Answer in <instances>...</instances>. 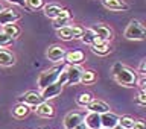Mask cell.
<instances>
[{
  "label": "cell",
  "instance_id": "6da1fadb",
  "mask_svg": "<svg viewBox=\"0 0 146 129\" xmlns=\"http://www.w3.org/2000/svg\"><path fill=\"white\" fill-rule=\"evenodd\" d=\"M113 77L119 85L123 87H135L137 82V73L132 68L117 62L113 65Z\"/></svg>",
  "mask_w": 146,
  "mask_h": 129
},
{
  "label": "cell",
  "instance_id": "7a4b0ae2",
  "mask_svg": "<svg viewBox=\"0 0 146 129\" xmlns=\"http://www.w3.org/2000/svg\"><path fill=\"white\" fill-rule=\"evenodd\" d=\"M64 68H66V65L61 64V65H55L52 68H47V70L41 71L40 76H38V87H40V90L49 87L50 84H53V82H56L59 75L64 71Z\"/></svg>",
  "mask_w": 146,
  "mask_h": 129
},
{
  "label": "cell",
  "instance_id": "3957f363",
  "mask_svg": "<svg viewBox=\"0 0 146 129\" xmlns=\"http://www.w3.org/2000/svg\"><path fill=\"white\" fill-rule=\"evenodd\" d=\"M125 38L128 40H134V41H141L146 38V29L139 20H131L129 24L126 26L125 32H123Z\"/></svg>",
  "mask_w": 146,
  "mask_h": 129
},
{
  "label": "cell",
  "instance_id": "277c9868",
  "mask_svg": "<svg viewBox=\"0 0 146 129\" xmlns=\"http://www.w3.org/2000/svg\"><path fill=\"white\" fill-rule=\"evenodd\" d=\"M21 18V14L17 11V9L12 8H6L0 11V24H11V23H15L17 20Z\"/></svg>",
  "mask_w": 146,
  "mask_h": 129
},
{
  "label": "cell",
  "instance_id": "5b68a950",
  "mask_svg": "<svg viewBox=\"0 0 146 129\" xmlns=\"http://www.w3.org/2000/svg\"><path fill=\"white\" fill-rule=\"evenodd\" d=\"M62 87L59 82H53V84H50L49 87H46V88L41 90V97H43L44 102H49L50 99H53V97H56V96L61 94V91H62Z\"/></svg>",
  "mask_w": 146,
  "mask_h": 129
},
{
  "label": "cell",
  "instance_id": "8992f818",
  "mask_svg": "<svg viewBox=\"0 0 146 129\" xmlns=\"http://www.w3.org/2000/svg\"><path fill=\"white\" fill-rule=\"evenodd\" d=\"M64 71H66V76H67V84L75 85V84H79L81 75L84 70L81 68V65H68Z\"/></svg>",
  "mask_w": 146,
  "mask_h": 129
},
{
  "label": "cell",
  "instance_id": "52a82bcc",
  "mask_svg": "<svg viewBox=\"0 0 146 129\" xmlns=\"http://www.w3.org/2000/svg\"><path fill=\"white\" fill-rule=\"evenodd\" d=\"M66 47L62 46H58V44H53L47 49V58L49 61H53V62H61L64 56H66Z\"/></svg>",
  "mask_w": 146,
  "mask_h": 129
},
{
  "label": "cell",
  "instance_id": "ba28073f",
  "mask_svg": "<svg viewBox=\"0 0 146 129\" xmlns=\"http://www.w3.org/2000/svg\"><path fill=\"white\" fill-rule=\"evenodd\" d=\"M82 120H84V116H82L81 112L72 111L64 117V128L66 129H73V128L79 126L82 123Z\"/></svg>",
  "mask_w": 146,
  "mask_h": 129
},
{
  "label": "cell",
  "instance_id": "9c48e42d",
  "mask_svg": "<svg viewBox=\"0 0 146 129\" xmlns=\"http://www.w3.org/2000/svg\"><path fill=\"white\" fill-rule=\"evenodd\" d=\"M87 109H88V112H96V114H105L110 111V105L105 103L104 100H99V99H93L91 102L87 105Z\"/></svg>",
  "mask_w": 146,
  "mask_h": 129
},
{
  "label": "cell",
  "instance_id": "30bf717a",
  "mask_svg": "<svg viewBox=\"0 0 146 129\" xmlns=\"http://www.w3.org/2000/svg\"><path fill=\"white\" fill-rule=\"evenodd\" d=\"M21 103H26V105H32V107H36V105L43 103L44 100L41 97V93H36V91H27L21 96Z\"/></svg>",
  "mask_w": 146,
  "mask_h": 129
},
{
  "label": "cell",
  "instance_id": "8fae6325",
  "mask_svg": "<svg viewBox=\"0 0 146 129\" xmlns=\"http://www.w3.org/2000/svg\"><path fill=\"white\" fill-rule=\"evenodd\" d=\"M91 30L96 34V36H98V40L100 41H108L113 38V32L110 27H107L105 24H94L93 27H91Z\"/></svg>",
  "mask_w": 146,
  "mask_h": 129
},
{
  "label": "cell",
  "instance_id": "7c38bea8",
  "mask_svg": "<svg viewBox=\"0 0 146 129\" xmlns=\"http://www.w3.org/2000/svg\"><path fill=\"white\" fill-rule=\"evenodd\" d=\"M64 59H66V62L68 65H81V64L85 61V55L82 53L81 50H72V52L66 53Z\"/></svg>",
  "mask_w": 146,
  "mask_h": 129
},
{
  "label": "cell",
  "instance_id": "4fadbf2b",
  "mask_svg": "<svg viewBox=\"0 0 146 129\" xmlns=\"http://www.w3.org/2000/svg\"><path fill=\"white\" fill-rule=\"evenodd\" d=\"M119 125V116H116L114 112L108 111L105 114H100V126L102 128H108L113 129L114 126Z\"/></svg>",
  "mask_w": 146,
  "mask_h": 129
},
{
  "label": "cell",
  "instance_id": "5bb4252c",
  "mask_svg": "<svg viewBox=\"0 0 146 129\" xmlns=\"http://www.w3.org/2000/svg\"><path fill=\"white\" fill-rule=\"evenodd\" d=\"M82 123L85 125L87 129H100V116L96 112H88L87 116H84Z\"/></svg>",
  "mask_w": 146,
  "mask_h": 129
},
{
  "label": "cell",
  "instance_id": "9a60e30c",
  "mask_svg": "<svg viewBox=\"0 0 146 129\" xmlns=\"http://www.w3.org/2000/svg\"><path fill=\"white\" fill-rule=\"evenodd\" d=\"M35 112L38 114L40 117H43V118H52L55 116V108L49 102H43V103L36 105Z\"/></svg>",
  "mask_w": 146,
  "mask_h": 129
},
{
  "label": "cell",
  "instance_id": "2e32d148",
  "mask_svg": "<svg viewBox=\"0 0 146 129\" xmlns=\"http://www.w3.org/2000/svg\"><path fill=\"white\" fill-rule=\"evenodd\" d=\"M102 5L110 11H128L129 6L123 0H102Z\"/></svg>",
  "mask_w": 146,
  "mask_h": 129
},
{
  "label": "cell",
  "instance_id": "e0dca14e",
  "mask_svg": "<svg viewBox=\"0 0 146 129\" xmlns=\"http://www.w3.org/2000/svg\"><path fill=\"white\" fill-rule=\"evenodd\" d=\"M91 52H93L94 55H100V56H104V55H108L110 52H111V46H110V43H107V41H96V43L91 44Z\"/></svg>",
  "mask_w": 146,
  "mask_h": 129
},
{
  "label": "cell",
  "instance_id": "ac0fdd59",
  "mask_svg": "<svg viewBox=\"0 0 146 129\" xmlns=\"http://www.w3.org/2000/svg\"><path fill=\"white\" fill-rule=\"evenodd\" d=\"M70 18H72L70 11H68V9H62L61 14H59V15L53 20V26H55V29L58 30V29H61V27H66Z\"/></svg>",
  "mask_w": 146,
  "mask_h": 129
},
{
  "label": "cell",
  "instance_id": "d6986e66",
  "mask_svg": "<svg viewBox=\"0 0 146 129\" xmlns=\"http://www.w3.org/2000/svg\"><path fill=\"white\" fill-rule=\"evenodd\" d=\"M15 64V56L6 49H0V65L2 67H12Z\"/></svg>",
  "mask_w": 146,
  "mask_h": 129
},
{
  "label": "cell",
  "instance_id": "ffe728a7",
  "mask_svg": "<svg viewBox=\"0 0 146 129\" xmlns=\"http://www.w3.org/2000/svg\"><path fill=\"white\" fill-rule=\"evenodd\" d=\"M2 34H5L6 36H9V38H12V40H15L20 36L21 29L17 24H14V23H11V24H3L2 26Z\"/></svg>",
  "mask_w": 146,
  "mask_h": 129
},
{
  "label": "cell",
  "instance_id": "44dd1931",
  "mask_svg": "<svg viewBox=\"0 0 146 129\" xmlns=\"http://www.w3.org/2000/svg\"><path fill=\"white\" fill-rule=\"evenodd\" d=\"M64 8H61L59 5H55V3H50V5H47V6H44V15L46 17H49V18H56L59 14H61V11H62Z\"/></svg>",
  "mask_w": 146,
  "mask_h": 129
},
{
  "label": "cell",
  "instance_id": "7402d4cb",
  "mask_svg": "<svg viewBox=\"0 0 146 129\" xmlns=\"http://www.w3.org/2000/svg\"><path fill=\"white\" fill-rule=\"evenodd\" d=\"M31 112V108H29V105H26V103H18L15 105V108L12 109V114H14V117H17V118H25L27 114Z\"/></svg>",
  "mask_w": 146,
  "mask_h": 129
},
{
  "label": "cell",
  "instance_id": "603a6c76",
  "mask_svg": "<svg viewBox=\"0 0 146 129\" xmlns=\"http://www.w3.org/2000/svg\"><path fill=\"white\" fill-rule=\"evenodd\" d=\"M81 41H82V43H85V44H90L91 46L93 43L98 41V36H96V34H94L93 30H91V27H87V29H84V34H82V36H81Z\"/></svg>",
  "mask_w": 146,
  "mask_h": 129
},
{
  "label": "cell",
  "instance_id": "cb8c5ba5",
  "mask_svg": "<svg viewBox=\"0 0 146 129\" xmlns=\"http://www.w3.org/2000/svg\"><path fill=\"white\" fill-rule=\"evenodd\" d=\"M56 34H58V38H61V40H64V41L75 40V38H73V27H72V26L61 27V29L56 30Z\"/></svg>",
  "mask_w": 146,
  "mask_h": 129
},
{
  "label": "cell",
  "instance_id": "d4e9b609",
  "mask_svg": "<svg viewBox=\"0 0 146 129\" xmlns=\"http://www.w3.org/2000/svg\"><path fill=\"white\" fill-rule=\"evenodd\" d=\"M91 100H93V96L90 93H81L76 97V105L78 107H82V108H87V105H88Z\"/></svg>",
  "mask_w": 146,
  "mask_h": 129
},
{
  "label": "cell",
  "instance_id": "484cf974",
  "mask_svg": "<svg viewBox=\"0 0 146 129\" xmlns=\"http://www.w3.org/2000/svg\"><path fill=\"white\" fill-rule=\"evenodd\" d=\"M96 81V73L93 70H84L81 75V81L82 84H93V82Z\"/></svg>",
  "mask_w": 146,
  "mask_h": 129
},
{
  "label": "cell",
  "instance_id": "4316f807",
  "mask_svg": "<svg viewBox=\"0 0 146 129\" xmlns=\"http://www.w3.org/2000/svg\"><path fill=\"white\" fill-rule=\"evenodd\" d=\"M134 118H132L131 116H122V117H119V125H120L122 128H125V129H131L132 125H134Z\"/></svg>",
  "mask_w": 146,
  "mask_h": 129
},
{
  "label": "cell",
  "instance_id": "83f0119b",
  "mask_svg": "<svg viewBox=\"0 0 146 129\" xmlns=\"http://www.w3.org/2000/svg\"><path fill=\"white\" fill-rule=\"evenodd\" d=\"M25 3L31 9H40V8H43V5H44L43 0H25Z\"/></svg>",
  "mask_w": 146,
  "mask_h": 129
},
{
  "label": "cell",
  "instance_id": "f1b7e54d",
  "mask_svg": "<svg viewBox=\"0 0 146 129\" xmlns=\"http://www.w3.org/2000/svg\"><path fill=\"white\" fill-rule=\"evenodd\" d=\"M12 41H14L12 38H9V36H6L5 34H2V32H0V49L6 47V46H11Z\"/></svg>",
  "mask_w": 146,
  "mask_h": 129
},
{
  "label": "cell",
  "instance_id": "f546056e",
  "mask_svg": "<svg viewBox=\"0 0 146 129\" xmlns=\"http://www.w3.org/2000/svg\"><path fill=\"white\" fill-rule=\"evenodd\" d=\"M135 103L140 105V107H145L146 105V93H145V90H141L139 93V96H137V99H135Z\"/></svg>",
  "mask_w": 146,
  "mask_h": 129
},
{
  "label": "cell",
  "instance_id": "4dcf8cb0",
  "mask_svg": "<svg viewBox=\"0 0 146 129\" xmlns=\"http://www.w3.org/2000/svg\"><path fill=\"white\" fill-rule=\"evenodd\" d=\"M73 27V38H81L82 36V34H84V29L85 27H82V26H78V24H75V26H72Z\"/></svg>",
  "mask_w": 146,
  "mask_h": 129
},
{
  "label": "cell",
  "instance_id": "1f68e13d",
  "mask_svg": "<svg viewBox=\"0 0 146 129\" xmlns=\"http://www.w3.org/2000/svg\"><path fill=\"white\" fill-rule=\"evenodd\" d=\"M145 70H146V61H141V62H140V65H139V68H137V71H135V73H139L140 76H145Z\"/></svg>",
  "mask_w": 146,
  "mask_h": 129
},
{
  "label": "cell",
  "instance_id": "d6a6232c",
  "mask_svg": "<svg viewBox=\"0 0 146 129\" xmlns=\"http://www.w3.org/2000/svg\"><path fill=\"white\" fill-rule=\"evenodd\" d=\"M131 129H146V125L143 120H137V122H134V125H132Z\"/></svg>",
  "mask_w": 146,
  "mask_h": 129
},
{
  "label": "cell",
  "instance_id": "836d02e7",
  "mask_svg": "<svg viewBox=\"0 0 146 129\" xmlns=\"http://www.w3.org/2000/svg\"><path fill=\"white\" fill-rule=\"evenodd\" d=\"M135 85H139V87H140L141 90H145V87H146V77H145V76H141L140 79H137Z\"/></svg>",
  "mask_w": 146,
  "mask_h": 129
},
{
  "label": "cell",
  "instance_id": "e575fe53",
  "mask_svg": "<svg viewBox=\"0 0 146 129\" xmlns=\"http://www.w3.org/2000/svg\"><path fill=\"white\" fill-rule=\"evenodd\" d=\"M9 3H14V5H18V6H26L25 0H8Z\"/></svg>",
  "mask_w": 146,
  "mask_h": 129
},
{
  "label": "cell",
  "instance_id": "d590c367",
  "mask_svg": "<svg viewBox=\"0 0 146 129\" xmlns=\"http://www.w3.org/2000/svg\"><path fill=\"white\" fill-rule=\"evenodd\" d=\"M73 129H87V128H85V125H84V123H81L79 126H76V128H73Z\"/></svg>",
  "mask_w": 146,
  "mask_h": 129
},
{
  "label": "cell",
  "instance_id": "8d00e7d4",
  "mask_svg": "<svg viewBox=\"0 0 146 129\" xmlns=\"http://www.w3.org/2000/svg\"><path fill=\"white\" fill-rule=\"evenodd\" d=\"M113 129H125V128H122V126H120V125H117V126H114V128H113Z\"/></svg>",
  "mask_w": 146,
  "mask_h": 129
},
{
  "label": "cell",
  "instance_id": "74e56055",
  "mask_svg": "<svg viewBox=\"0 0 146 129\" xmlns=\"http://www.w3.org/2000/svg\"><path fill=\"white\" fill-rule=\"evenodd\" d=\"M40 129H49V128H40Z\"/></svg>",
  "mask_w": 146,
  "mask_h": 129
},
{
  "label": "cell",
  "instance_id": "f35d334b",
  "mask_svg": "<svg viewBox=\"0 0 146 129\" xmlns=\"http://www.w3.org/2000/svg\"><path fill=\"white\" fill-rule=\"evenodd\" d=\"M100 129H108V128H100Z\"/></svg>",
  "mask_w": 146,
  "mask_h": 129
},
{
  "label": "cell",
  "instance_id": "ab89813d",
  "mask_svg": "<svg viewBox=\"0 0 146 129\" xmlns=\"http://www.w3.org/2000/svg\"><path fill=\"white\" fill-rule=\"evenodd\" d=\"M0 11H2V6H0Z\"/></svg>",
  "mask_w": 146,
  "mask_h": 129
}]
</instances>
